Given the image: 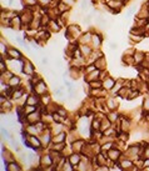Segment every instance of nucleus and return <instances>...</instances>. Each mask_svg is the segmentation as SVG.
<instances>
[{
  "label": "nucleus",
  "instance_id": "1",
  "mask_svg": "<svg viewBox=\"0 0 149 171\" xmlns=\"http://www.w3.org/2000/svg\"><path fill=\"white\" fill-rule=\"evenodd\" d=\"M53 165H54V161H53V157L51 155H44V156H41L40 159V166L43 167V169H50Z\"/></svg>",
  "mask_w": 149,
  "mask_h": 171
},
{
  "label": "nucleus",
  "instance_id": "2",
  "mask_svg": "<svg viewBox=\"0 0 149 171\" xmlns=\"http://www.w3.org/2000/svg\"><path fill=\"white\" fill-rule=\"evenodd\" d=\"M33 90H34V93L37 94V95H39V96H41V95H44V94H46V85H45V81H43V80H40L35 86L33 88Z\"/></svg>",
  "mask_w": 149,
  "mask_h": 171
},
{
  "label": "nucleus",
  "instance_id": "3",
  "mask_svg": "<svg viewBox=\"0 0 149 171\" xmlns=\"http://www.w3.org/2000/svg\"><path fill=\"white\" fill-rule=\"evenodd\" d=\"M8 59L9 60H18V59H21V53L20 50L18 49H14V48H10L8 49Z\"/></svg>",
  "mask_w": 149,
  "mask_h": 171
},
{
  "label": "nucleus",
  "instance_id": "4",
  "mask_svg": "<svg viewBox=\"0 0 149 171\" xmlns=\"http://www.w3.org/2000/svg\"><path fill=\"white\" fill-rule=\"evenodd\" d=\"M35 68L34 65L32 64V61H24L23 63V72L26 75H34Z\"/></svg>",
  "mask_w": 149,
  "mask_h": 171
},
{
  "label": "nucleus",
  "instance_id": "5",
  "mask_svg": "<svg viewBox=\"0 0 149 171\" xmlns=\"http://www.w3.org/2000/svg\"><path fill=\"white\" fill-rule=\"evenodd\" d=\"M115 84H117V81L114 80V79L110 77V76H108V77H105L104 80H103V89H105V90H112L113 88L115 86Z\"/></svg>",
  "mask_w": 149,
  "mask_h": 171
},
{
  "label": "nucleus",
  "instance_id": "6",
  "mask_svg": "<svg viewBox=\"0 0 149 171\" xmlns=\"http://www.w3.org/2000/svg\"><path fill=\"white\" fill-rule=\"evenodd\" d=\"M100 71L102 70H94L92 72H89V74H85V80L88 83H90V81H94V80H99V76H100Z\"/></svg>",
  "mask_w": 149,
  "mask_h": 171
},
{
  "label": "nucleus",
  "instance_id": "7",
  "mask_svg": "<svg viewBox=\"0 0 149 171\" xmlns=\"http://www.w3.org/2000/svg\"><path fill=\"white\" fill-rule=\"evenodd\" d=\"M80 160H81V157H80V155H79V152H74V154H71V155L69 156V161H70L71 165L74 166V169L79 166V164L81 162Z\"/></svg>",
  "mask_w": 149,
  "mask_h": 171
},
{
  "label": "nucleus",
  "instance_id": "8",
  "mask_svg": "<svg viewBox=\"0 0 149 171\" xmlns=\"http://www.w3.org/2000/svg\"><path fill=\"white\" fill-rule=\"evenodd\" d=\"M84 145H85V142L83 141V140H74L73 144H71V149H73L74 152H81Z\"/></svg>",
  "mask_w": 149,
  "mask_h": 171
},
{
  "label": "nucleus",
  "instance_id": "9",
  "mask_svg": "<svg viewBox=\"0 0 149 171\" xmlns=\"http://www.w3.org/2000/svg\"><path fill=\"white\" fill-rule=\"evenodd\" d=\"M26 120L29 121V124H33V125H35V124H37L38 121L40 120V114H39V113H37V111H34V113H32V114L26 115Z\"/></svg>",
  "mask_w": 149,
  "mask_h": 171
},
{
  "label": "nucleus",
  "instance_id": "10",
  "mask_svg": "<svg viewBox=\"0 0 149 171\" xmlns=\"http://www.w3.org/2000/svg\"><path fill=\"white\" fill-rule=\"evenodd\" d=\"M122 154H120V151H119L118 149H110V150H108V156H109V159L113 161V162H117V160L119 159V156H120Z\"/></svg>",
  "mask_w": 149,
  "mask_h": 171
},
{
  "label": "nucleus",
  "instance_id": "11",
  "mask_svg": "<svg viewBox=\"0 0 149 171\" xmlns=\"http://www.w3.org/2000/svg\"><path fill=\"white\" fill-rule=\"evenodd\" d=\"M133 56H134V60H135V64H138V65H142L145 61V54L142 53V51H135Z\"/></svg>",
  "mask_w": 149,
  "mask_h": 171
},
{
  "label": "nucleus",
  "instance_id": "12",
  "mask_svg": "<svg viewBox=\"0 0 149 171\" xmlns=\"http://www.w3.org/2000/svg\"><path fill=\"white\" fill-rule=\"evenodd\" d=\"M20 84H21V79L16 75H13L10 80L8 81V85L10 88H18V86H20Z\"/></svg>",
  "mask_w": 149,
  "mask_h": 171
},
{
  "label": "nucleus",
  "instance_id": "13",
  "mask_svg": "<svg viewBox=\"0 0 149 171\" xmlns=\"http://www.w3.org/2000/svg\"><path fill=\"white\" fill-rule=\"evenodd\" d=\"M39 95H37V94H33V95H30V96H28V99H26V104H29V105H39Z\"/></svg>",
  "mask_w": 149,
  "mask_h": 171
},
{
  "label": "nucleus",
  "instance_id": "14",
  "mask_svg": "<svg viewBox=\"0 0 149 171\" xmlns=\"http://www.w3.org/2000/svg\"><path fill=\"white\" fill-rule=\"evenodd\" d=\"M92 41H93V44H94L95 48H99L100 45H102V41H103L102 35H99V34H97V33H93Z\"/></svg>",
  "mask_w": 149,
  "mask_h": 171
},
{
  "label": "nucleus",
  "instance_id": "15",
  "mask_svg": "<svg viewBox=\"0 0 149 171\" xmlns=\"http://www.w3.org/2000/svg\"><path fill=\"white\" fill-rule=\"evenodd\" d=\"M92 36H93V34H90V33H84L81 36H80V44L81 45H87L89 41H92Z\"/></svg>",
  "mask_w": 149,
  "mask_h": 171
},
{
  "label": "nucleus",
  "instance_id": "16",
  "mask_svg": "<svg viewBox=\"0 0 149 171\" xmlns=\"http://www.w3.org/2000/svg\"><path fill=\"white\" fill-rule=\"evenodd\" d=\"M29 141H30V145H32V148L35 150L37 148H39V146L41 145V142H40V140L35 136V135H32L30 137H29Z\"/></svg>",
  "mask_w": 149,
  "mask_h": 171
},
{
  "label": "nucleus",
  "instance_id": "17",
  "mask_svg": "<svg viewBox=\"0 0 149 171\" xmlns=\"http://www.w3.org/2000/svg\"><path fill=\"white\" fill-rule=\"evenodd\" d=\"M80 50H81V54H83V56H84V58L90 56V55L93 54L92 48H89L88 45H81L80 46Z\"/></svg>",
  "mask_w": 149,
  "mask_h": 171
},
{
  "label": "nucleus",
  "instance_id": "18",
  "mask_svg": "<svg viewBox=\"0 0 149 171\" xmlns=\"http://www.w3.org/2000/svg\"><path fill=\"white\" fill-rule=\"evenodd\" d=\"M7 170H9V171H19V170H21V167L19 166V164H18L16 161H11V162H8Z\"/></svg>",
  "mask_w": 149,
  "mask_h": 171
},
{
  "label": "nucleus",
  "instance_id": "19",
  "mask_svg": "<svg viewBox=\"0 0 149 171\" xmlns=\"http://www.w3.org/2000/svg\"><path fill=\"white\" fill-rule=\"evenodd\" d=\"M23 111L25 115H29V114H32L34 111H37V106L35 105H29V104H25L24 105V109H23Z\"/></svg>",
  "mask_w": 149,
  "mask_h": 171
},
{
  "label": "nucleus",
  "instance_id": "20",
  "mask_svg": "<svg viewBox=\"0 0 149 171\" xmlns=\"http://www.w3.org/2000/svg\"><path fill=\"white\" fill-rule=\"evenodd\" d=\"M65 137H67V135H65V132H59V135L54 136L53 137V142L57 144V142H65Z\"/></svg>",
  "mask_w": 149,
  "mask_h": 171
},
{
  "label": "nucleus",
  "instance_id": "21",
  "mask_svg": "<svg viewBox=\"0 0 149 171\" xmlns=\"http://www.w3.org/2000/svg\"><path fill=\"white\" fill-rule=\"evenodd\" d=\"M48 26H49L51 31H54V33H58L59 30H60V26L58 25V23L55 20H50V23L48 24Z\"/></svg>",
  "mask_w": 149,
  "mask_h": 171
},
{
  "label": "nucleus",
  "instance_id": "22",
  "mask_svg": "<svg viewBox=\"0 0 149 171\" xmlns=\"http://www.w3.org/2000/svg\"><path fill=\"white\" fill-rule=\"evenodd\" d=\"M94 64H95V66H97L99 70H104L105 69V60H104V58L97 59V61H95Z\"/></svg>",
  "mask_w": 149,
  "mask_h": 171
},
{
  "label": "nucleus",
  "instance_id": "23",
  "mask_svg": "<svg viewBox=\"0 0 149 171\" xmlns=\"http://www.w3.org/2000/svg\"><path fill=\"white\" fill-rule=\"evenodd\" d=\"M11 107H13V105H11V101H5V102H3L1 104V111H3V114H5L7 111H10L11 110Z\"/></svg>",
  "mask_w": 149,
  "mask_h": 171
},
{
  "label": "nucleus",
  "instance_id": "24",
  "mask_svg": "<svg viewBox=\"0 0 149 171\" xmlns=\"http://www.w3.org/2000/svg\"><path fill=\"white\" fill-rule=\"evenodd\" d=\"M89 84V86H90L92 89H100V88H103V81H100V80H94V81H90V83H88Z\"/></svg>",
  "mask_w": 149,
  "mask_h": 171
},
{
  "label": "nucleus",
  "instance_id": "25",
  "mask_svg": "<svg viewBox=\"0 0 149 171\" xmlns=\"http://www.w3.org/2000/svg\"><path fill=\"white\" fill-rule=\"evenodd\" d=\"M100 127H102V121L99 119H94L92 123V130L97 131V130H100Z\"/></svg>",
  "mask_w": 149,
  "mask_h": 171
},
{
  "label": "nucleus",
  "instance_id": "26",
  "mask_svg": "<svg viewBox=\"0 0 149 171\" xmlns=\"http://www.w3.org/2000/svg\"><path fill=\"white\" fill-rule=\"evenodd\" d=\"M106 118H108L112 123H114V121H118V113L117 111H109L108 115H106Z\"/></svg>",
  "mask_w": 149,
  "mask_h": 171
},
{
  "label": "nucleus",
  "instance_id": "27",
  "mask_svg": "<svg viewBox=\"0 0 149 171\" xmlns=\"http://www.w3.org/2000/svg\"><path fill=\"white\" fill-rule=\"evenodd\" d=\"M129 39H130V41H133V42H139L142 40V35H135V34H130L129 33Z\"/></svg>",
  "mask_w": 149,
  "mask_h": 171
},
{
  "label": "nucleus",
  "instance_id": "28",
  "mask_svg": "<svg viewBox=\"0 0 149 171\" xmlns=\"http://www.w3.org/2000/svg\"><path fill=\"white\" fill-rule=\"evenodd\" d=\"M40 100L41 101H43V104H44V105H49V104H50V96L49 95H48V94H44V95H41L40 96Z\"/></svg>",
  "mask_w": 149,
  "mask_h": 171
},
{
  "label": "nucleus",
  "instance_id": "29",
  "mask_svg": "<svg viewBox=\"0 0 149 171\" xmlns=\"http://www.w3.org/2000/svg\"><path fill=\"white\" fill-rule=\"evenodd\" d=\"M106 106H108L109 110H114L117 107V104L114 102V100H113V99H109L108 101H106Z\"/></svg>",
  "mask_w": 149,
  "mask_h": 171
},
{
  "label": "nucleus",
  "instance_id": "30",
  "mask_svg": "<svg viewBox=\"0 0 149 171\" xmlns=\"http://www.w3.org/2000/svg\"><path fill=\"white\" fill-rule=\"evenodd\" d=\"M57 113L59 114V115H62L63 118H67V115H68V113H67V110L65 109H63V107H58V110H57Z\"/></svg>",
  "mask_w": 149,
  "mask_h": 171
},
{
  "label": "nucleus",
  "instance_id": "31",
  "mask_svg": "<svg viewBox=\"0 0 149 171\" xmlns=\"http://www.w3.org/2000/svg\"><path fill=\"white\" fill-rule=\"evenodd\" d=\"M143 109H144V111H147V110L149 111V97L143 101Z\"/></svg>",
  "mask_w": 149,
  "mask_h": 171
},
{
  "label": "nucleus",
  "instance_id": "32",
  "mask_svg": "<svg viewBox=\"0 0 149 171\" xmlns=\"http://www.w3.org/2000/svg\"><path fill=\"white\" fill-rule=\"evenodd\" d=\"M5 71H8V69H7V65H5V61H4V60H1V66H0V72H1V74H4Z\"/></svg>",
  "mask_w": 149,
  "mask_h": 171
},
{
  "label": "nucleus",
  "instance_id": "33",
  "mask_svg": "<svg viewBox=\"0 0 149 171\" xmlns=\"http://www.w3.org/2000/svg\"><path fill=\"white\" fill-rule=\"evenodd\" d=\"M37 3H38L37 0H25V4L28 5V7H34Z\"/></svg>",
  "mask_w": 149,
  "mask_h": 171
},
{
  "label": "nucleus",
  "instance_id": "34",
  "mask_svg": "<svg viewBox=\"0 0 149 171\" xmlns=\"http://www.w3.org/2000/svg\"><path fill=\"white\" fill-rule=\"evenodd\" d=\"M50 1H53V0H39L40 5H43V7H46V5H49Z\"/></svg>",
  "mask_w": 149,
  "mask_h": 171
},
{
  "label": "nucleus",
  "instance_id": "35",
  "mask_svg": "<svg viewBox=\"0 0 149 171\" xmlns=\"http://www.w3.org/2000/svg\"><path fill=\"white\" fill-rule=\"evenodd\" d=\"M112 146H113V144H112V142H109V144H105V145H103V146H102V151H105L106 149H108V150H110V148H112Z\"/></svg>",
  "mask_w": 149,
  "mask_h": 171
},
{
  "label": "nucleus",
  "instance_id": "36",
  "mask_svg": "<svg viewBox=\"0 0 149 171\" xmlns=\"http://www.w3.org/2000/svg\"><path fill=\"white\" fill-rule=\"evenodd\" d=\"M41 65H49V58L43 56V59H41Z\"/></svg>",
  "mask_w": 149,
  "mask_h": 171
},
{
  "label": "nucleus",
  "instance_id": "37",
  "mask_svg": "<svg viewBox=\"0 0 149 171\" xmlns=\"http://www.w3.org/2000/svg\"><path fill=\"white\" fill-rule=\"evenodd\" d=\"M62 1H63L64 4H67L68 7H71V5L74 4V0H62Z\"/></svg>",
  "mask_w": 149,
  "mask_h": 171
},
{
  "label": "nucleus",
  "instance_id": "38",
  "mask_svg": "<svg viewBox=\"0 0 149 171\" xmlns=\"http://www.w3.org/2000/svg\"><path fill=\"white\" fill-rule=\"evenodd\" d=\"M87 5H88V0H81V9L83 10L87 9Z\"/></svg>",
  "mask_w": 149,
  "mask_h": 171
},
{
  "label": "nucleus",
  "instance_id": "39",
  "mask_svg": "<svg viewBox=\"0 0 149 171\" xmlns=\"http://www.w3.org/2000/svg\"><path fill=\"white\" fill-rule=\"evenodd\" d=\"M144 156H145V157H149V146H147L145 150H144Z\"/></svg>",
  "mask_w": 149,
  "mask_h": 171
},
{
  "label": "nucleus",
  "instance_id": "40",
  "mask_svg": "<svg viewBox=\"0 0 149 171\" xmlns=\"http://www.w3.org/2000/svg\"><path fill=\"white\" fill-rule=\"evenodd\" d=\"M147 86H148V88H149V80H148V81H147Z\"/></svg>",
  "mask_w": 149,
  "mask_h": 171
},
{
  "label": "nucleus",
  "instance_id": "41",
  "mask_svg": "<svg viewBox=\"0 0 149 171\" xmlns=\"http://www.w3.org/2000/svg\"><path fill=\"white\" fill-rule=\"evenodd\" d=\"M147 5H148V9H149V1H148V3H147Z\"/></svg>",
  "mask_w": 149,
  "mask_h": 171
}]
</instances>
